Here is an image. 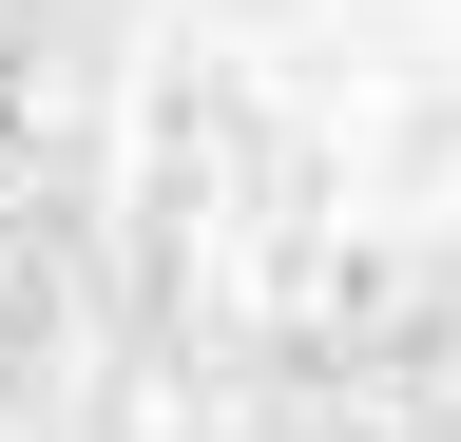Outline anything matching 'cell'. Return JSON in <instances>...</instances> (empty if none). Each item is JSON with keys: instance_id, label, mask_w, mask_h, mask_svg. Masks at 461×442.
I'll return each instance as SVG.
<instances>
[]
</instances>
